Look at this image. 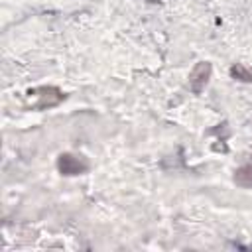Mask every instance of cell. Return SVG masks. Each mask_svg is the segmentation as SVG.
<instances>
[{"label":"cell","instance_id":"1","mask_svg":"<svg viewBox=\"0 0 252 252\" xmlns=\"http://www.w3.org/2000/svg\"><path fill=\"white\" fill-rule=\"evenodd\" d=\"M59 169H61V173H65V175H75V173H81V171L85 169V163H79V159H75L73 156L65 154V156H61V159H59Z\"/></svg>","mask_w":252,"mask_h":252},{"label":"cell","instance_id":"2","mask_svg":"<svg viewBox=\"0 0 252 252\" xmlns=\"http://www.w3.org/2000/svg\"><path fill=\"white\" fill-rule=\"evenodd\" d=\"M234 181H236V185H240V187H252V165H242V167H238L236 169V173H234Z\"/></svg>","mask_w":252,"mask_h":252},{"label":"cell","instance_id":"3","mask_svg":"<svg viewBox=\"0 0 252 252\" xmlns=\"http://www.w3.org/2000/svg\"><path fill=\"white\" fill-rule=\"evenodd\" d=\"M232 75H234V77H236V75H238V77H242V81H250V79H252V77H250V73H248V71H244L242 67H232Z\"/></svg>","mask_w":252,"mask_h":252}]
</instances>
